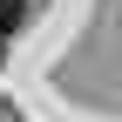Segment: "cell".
I'll use <instances>...</instances> for the list:
<instances>
[{
  "instance_id": "obj_1",
  "label": "cell",
  "mask_w": 122,
  "mask_h": 122,
  "mask_svg": "<svg viewBox=\"0 0 122 122\" xmlns=\"http://www.w3.org/2000/svg\"><path fill=\"white\" fill-rule=\"evenodd\" d=\"M20 14H27V0H0V34H14V27H20Z\"/></svg>"
},
{
  "instance_id": "obj_2",
  "label": "cell",
  "mask_w": 122,
  "mask_h": 122,
  "mask_svg": "<svg viewBox=\"0 0 122 122\" xmlns=\"http://www.w3.org/2000/svg\"><path fill=\"white\" fill-rule=\"evenodd\" d=\"M0 61H7V34H0Z\"/></svg>"
}]
</instances>
